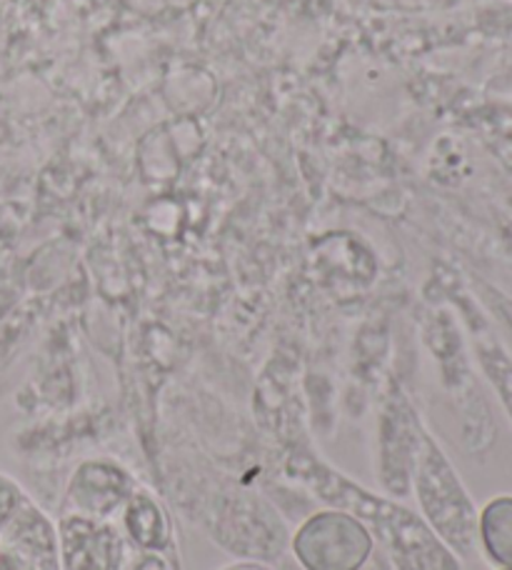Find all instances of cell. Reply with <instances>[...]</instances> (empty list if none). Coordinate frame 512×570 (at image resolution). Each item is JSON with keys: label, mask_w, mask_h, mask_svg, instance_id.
I'll return each mask as SVG.
<instances>
[{"label": "cell", "mask_w": 512, "mask_h": 570, "mask_svg": "<svg viewBox=\"0 0 512 570\" xmlns=\"http://www.w3.org/2000/svg\"><path fill=\"white\" fill-rule=\"evenodd\" d=\"M285 475L293 483L311 488L323 503L357 518L371 531L373 541L383 543L395 570H463L457 553L440 541L423 515L347 481L321 458L291 453Z\"/></svg>", "instance_id": "6da1fadb"}, {"label": "cell", "mask_w": 512, "mask_h": 570, "mask_svg": "<svg viewBox=\"0 0 512 570\" xmlns=\"http://www.w3.org/2000/svg\"><path fill=\"white\" fill-rule=\"evenodd\" d=\"M420 515L450 551L470 556L477 538V513L440 445L425 431L420 433L413 475Z\"/></svg>", "instance_id": "7a4b0ae2"}, {"label": "cell", "mask_w": 512, "mask_h": 570, "mask_svg": "<svg viewBox=\"0 0 512 570\" xmlns=\"http://www.w3.org/2000/svg\"><path fill=\"white\" fill-rule=\"evenodd\" d=\"M291 548L303 570H363L375 541L357 518L325 508L295 531Z\"/></svg>", "instance_id": "3957f363"}, {"label": "cell", "mask_w": 512, "mask_h": 570, "mask_svg": "<svg viewBox=\"0 0 512 570\" xmlns=\"http://www.w3.org/2000/svg\"><path fill=\"white\" fill-rule=\"evenodd\" d=\"M60 570H126L132 546L116 521L66 513L58 523Z\"/></svg>", "instance_id": "277c9868"}, {"label": "cell", "mask_w": 512, "mask_h": 570, "mask_svg": "<svg viewBox=\"0 0 512 570\" xmlns=\"http://www.w3.org/2000/svg\"><path fill=\"white\" fill-rule=\"evenodd\" d=\"M136 478L112 461L80 463L68 481L66 505L68 513L116 521L120 508L136 493Z\"/></svg>", "instance_id": "5b68a950"}, {"label": "cell", "mask_w": 512, "mask_h": 570, "mask_svg": "<svg viewBox=\"0 0 512 570\" xmlns=\"http://www.w3.org/2000/svg\"><path fill=\"white\" fill-rule=\"evenodd\" d=\"M0 553L28 570H60L58 528L28 495L0 533Z\"/></svg>", "instance_id": "8992f818"}, {"label": "cell", "mask_w": 512, "mask_h": 570, "mask_svg": "<svg viewBox=\"0 0 512 570\" xmlns=\"http://www.w3.org/2000/svg\"><path fill=\"white\" fill-rule=\"evenodd\" d=\"M122 535L132 551H170L173 523L170 515L156 495L146 488H136L116 518Z\"/></svg>", "instance_id": "52a82bcc"}, {"label": "cell", "mask_w": 512, "mask_h": 570, "mask_svg": "<svg viewBox=\"0 0 512 570\" xmlns=\"http://www.w3.org/2000/svg\"><path fill=\"white\" fill-rule=\"evenodd\" d=\"M477 535L490 561L500 568H512V498L500 495L477 515Z\"/></svg>", "instance_id": "ba28073f"}, {"label": "cell", "mask_w": 512, "mask_h": 570, "mask_svg": "<svg viewBox=\"0 0 512 570\" xmlns=\"http://www.w3.org/2000/svg\"><path fill=\"white\" fill-rule=\"evenodd\" d=\"M23 491L16 481H10L8 475H0V533L10 523V518L16 515L20 501H23Z\"/></svg>", "instance_id": "9c48e42d"}, {"label": "cell", "mask_w": 512, "mask_h": 570, "mask_svg": "<svg viewBox=\"0 0 512 570\" xmlns=\"http://www.w3.org/2000/svg\"><path fill=\"white\" fill-rule=\"evenodd\" d=\"M126 570H178L170 551H136Z\"/></svg>", "instance_id": "30bf717a"}, {"label": "cell", "mask_w": 512, "mask_h": 570, "mask_svg": "<svg viewBox=\"0 0 512 570\" xmlns=\"http://www.w3.org/2000/svg\"><path fill=\"white\" fill-rule=\"evenodd\" d=\"M490 373H493V379L498 381L500 393H503V399L510 405V415H512V368L508 363H500V365L490 363Z\"/></svg>", "instance_id": "8fae6325"}, {"label": "cell", "mask_w": 512, "mask_h": 570, "mask_svg": "<svg viewBox=\"0 0 512 570\" xmlns=\"http://www.w3.org/2000/svg\"><path fill=\"white\" fill-rule=\"evenodd\" d=\"M0 570H28V568H23L18 561H13V558H10V556L0 553Z\"/></svg>", "instance_id": "7c38bea8"}, {"label": "cell", "mask_w": 512, "mask_h": 570, "mask_svg": "<svg viewBox=\"0 0 512 570\" xmlns=\"http://www.w3.org/2000/svg\"><path fill=\"white\" fill-rule=\"evenodd\" d=\"M223 570H270V568H265L260 563H235V566H228Z\"/></svg>", "instance_id": "4fadbf2b"}, {"label": "cell", "mask_w": 512, "mask_h": 570, "mask_svg": "<svg viewBox=\"0 0 512 570\" xmlns=\"http://www.w3.org/2000/svg\"><path fill=\"white\" fill-rule=\"evenodd\" d=\"M505 570H512V568H505Z\"/></svg>", "instance_id": "5bb4252c"}]
</instances>
